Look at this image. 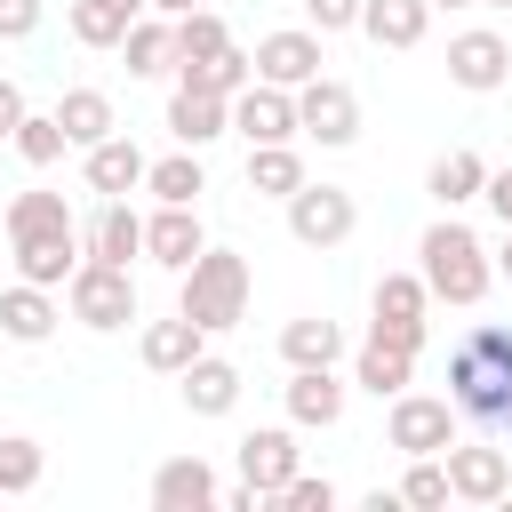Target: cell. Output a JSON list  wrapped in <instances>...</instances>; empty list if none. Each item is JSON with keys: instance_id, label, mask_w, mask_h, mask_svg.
Returning <instances> with one entry per match:
<instances>
[{"instance_id": "cell-27", "label": "cell", "mask_w": 512, "mask_h": 512, "mask_svg": "<svg viewBox=\"0 0 512 512\" xmlns=\"http://www.w3.org/2000/svg\"><path fill=\"white\" fill-rule=\"evenodd\" d=\"M120 56H128V80H160V72H176V16H136L128 24V40H120Z\"/></svg>"}, {"instance_id": "cell-17", "label": "cell", "mask_w": 512, "mask_h": 512, "mask_svg": "<svg viewBox=\"0 0 512 512\" xmlns=\"http://www.w3.org/2000/svg\"><path fill=\"white\" fill-rule=\"evenodd\" d=\"M144 168H152V160H144V152H136V136H120V128H112L104 144H88V152H80V176H88V192H96V200H128V192L144 184Z\"/></svg>"}, {"instance_id": "cell-19", "label": "cell", "mask_w": 512, "mask_h": 512, "mask_svg": "<svg viewBox=\"0 0 512 512\" xmlns=\"http://www.w3.org/2000/svg\"><path fill=\"white\" fill-rule=\"evenodd\" d=\"M168 136L176 144H216V136H232V96H208V88H168Z\"/></svg>"}, {"instance_id": "cell-47", "label": "cell", "mask_w": 512, "mask_h": 512, "mask_svg": "<svg viewBox=\"0 0 512 512\" xmlns=\"http://www.w3.org/2000/svg\"><path fill=\"white\" fill-rule=\"evenodd\" d=\"M480 8H512V0H480Z\"/></svg>"}, {"instance_id": "cell-2", "label": "cell", "mask_w": 512, "mask_h": 512, "mask_svg": "<svg viewBox=\"0 0 512 512\" xmlns=\"http://www.w3.org/2000/svg\"><path fill=\"white\" fill-rule=\"evenodd\" d=\"M416 272H424V288H432V304H456V312H472L488 288H496V248L456 216V208H440L432 224H424V240H416Z\"/></svg>"}, {"instance_id": "cell-40", "label": "cell", "mask_w": 512, "mask_h": 512, "mask_svg": "<svg viewBox=\"0 0 512 512\" xmlns=\"http://www.w3.org/2000/svg\"><path fill=\"white\" fill-rule=\"evenodd\" d=\"M304 24L328 40V32H360V0H304Z\"/></svg>"}, {"instance_id": "cell-35", "label": "cell", "mask_w": 512, "mask_h": 512, "mask_svg": "<svg viewBox=\"0 0 512 512\" xmlns=\"http://www.w3.org/2000/svg\"><path fill=\"white\" fill-rule=\"evenodd\" d=\"M48 472V448L32 432H0V496H32Z\"/></svg>"}, {"instance_id": "cell-15", "label": "cell", "mask_w": 512, "mask_h": 512, "mask_svg": "<svg viewBox=\"0 0 512 512\" xmlns=\"http://www.w3.org/2000/svg\"><path fill=\"white\" fill-rule=\"evenodd\" d=\"M136 352H144L152 376H184V368L208 352V328H200L192 312H168V320H144V328H136Z\"/></svg>"}, {"instance_id": "cell-18", "label": "cell", "mask_w": 512, "mask_h": 512, "mask_svg": "<svg viewBox=\"0 0 512 512\" xmlns=\"http://www.w3.org/2000/svg\"><path fill=\"white\" fill-rule=\"evenodd\" d=\"M216 496H224V480H216L208 456H168L152 472V512H208Z\"/></svg>"}, {"instance_id": "cell-32", "label": "cell", "mask_w": 512, "mask_h": 512, "mask_svg": "<svg viewBox=\"0 0 512 512\" xmlns=\"http://www.w3.org/2000/svg\"><path fill=\"white\" fill-rule=\"evenodd\" d=\"M56 120H64V136L88 152V144H104L112 128H120V112H112V96L104 88H64L56 96Z\"/></svg>"}, {"instance_id": "cell-21", "label": "cell", "mask_w": 512, "mask_h": 512, "mask_svg": "<svg viewBox=\"0 0 512 512\" xmlns=\"http://www.w3.org/2000/svg\"><path fill=\"white\" fill-rule=\"evenodd\" d=\"M56 320H64L56 288H40V280L0 288V336H8V344H48V336H56Z\"/></svg>"}, {"instance_id": "cell-5", "label": "cell", "mask_w": 512, "mask_h": 512, "mask_svg": "<svg viewBox=\"0 0 512 512\" xmlns=\"http://www.w3.org/2000/svg\"><path fill=\"white\" fill-rule=\"evenodd\" d=\"M64 304H72V320H80V328L112 336V328H128V320H136V280H128V264L80 256V272L64 280Z\"/></svg>"}, {"instance_id": "cell-7", "label": "cell", "mask_w": 512, "mask_h": 512, "mask_svg": "<svg viewBox=\"0 0 512 512\" xmlns=\"http://www.w3.org/2000/svg\"><path fill=\"white\" fill-rule=\"evenodd\" d=\"M368 312H376V320H368L376 336L424 352V336H432V288H424V272H384V280L368 288Z\"/></svg>"}, {"instance_id": "cell-34", "label": "cell", "mask_w": 512, "mask_h": 512, "mask_svg": "<svg viewBox=\"0 0 512 512\" xmlns=\"http://www.w3.org/2000/svg\"><path fill=\"white\" fill-rule=\"evenodd\" d=\"M184 88H208V96H240L256 80V48H216L208 64H176Z\"/></svg>"}, {"instance_id": "cell-8", "label": "cell", "mask_w": 512, "mask_h": 512, "mask_svg": "<svg viewBox=\"0 0 512 512\" xmlns=\"http://www.w3.org/2000/svg\"><path fill=\"white\" fill-rule=\"evenodd\" d=\"M448 488H456V504H504L512 496V456L496 448V432H480V440H448Z\"/></svg>"}, {"instance_id": "cell-23", "label": "cell", "mask_w": 512, "mask_h": 512, "mask_svg": "<svg viewBox=\"0 0 512 512\" xmlns=\"http://www.w3.org/2000/svg\"><path fill=\"white\" fill-rule=\"evenodd\" d=\"M16 248V280H40V288H64L72 272H80V224L72 232H40V240H8Z\"/></svg>"}, {"instance_id": "cell-43", "label": "cell", "mask_w": 512, "mask_h": 512, "mask_svg": "<svg viewBox=\"0 0 512 512\" xmlns=\"http://www.w3.org/2000/svg\"><path fill=\"white\" fill-rule=\"evenodd\" d=\"M24 112H32V104H24V88L0 72V136H16V120H24Z\"/></svg>"}, {"instance_id": "cell-1", "label": "cell", "mask_w": 512, "mask_h": 512, "mask_svg": "<svg viewBox=\"0 0 512 512\" xmlns=\"http://www.w3.org/2000/svg\"><path fill=\"white\" fill-rule=\"evenodd\" d=\"M448 400L472 432H512V328L504 320H480L448 344Z\"/></svg>"}, {"instance_id": "cell-11", "label": "cell", "mask_w": 512, "mask_h": 512, "mask_svg": "<svg viewBox=\"0 0 512 512\" xmlns=\"http://www.w3.org/2000/svg\"><path fill=\"white\" fill-rule=\"evenodd\" d=\"M296 472H304L296 424H256V432H240V480H256L264 496H280Z\"/></svg>"}, {"instance_id": "cell-42", "label": "cell", "mask_w": 512, "mask_h": 512, "mask_svg": "<svg viewBox=\"0 0 512 512\" xmlns=\"http://www.w3.org/2000/svg\"><path fill=\"white\" fill-rule=\"evenodd\" d=\"M480 200H488V216H496V224H512V168H488Z\"/></svg>"}, {"instance_id": "cell-13", "label": "cell", "mask_w": 512, "mask_h": 512, "mask_svg": "<svg viewBox=\"0 0 512 512\" xmlns=\"http://www.w3.org/2000/svg\"><path fill=\"white\" fill-rule=\"evenodd\" d=\"M232 136H248V144H288V136H296V88L248 80V88L232 96Z\"/></svg>"}, {"instance_id": "cell-24", "label": "cell", "mask_w": 512, "mask_h": 512, "mask_svg": "<svg viewBox=\"0 0 512 512\" xmlns=\"http://www.w3.org/2000/svg\"><path fill=\"white\" fill-rule=\"evenodd\" d=\"M136 16H152V0H72V8H64V32H72L80 48H120Z\"/></svg>"}, {"instance_id": "cell-16", "label": "cell", "mask_w": 512, "mask_h": 512, "mask_svg": "<svg viewBox=\"0 0 512 512\" xmlns=\"http://www.w3.org/2000/svg\"><path fill=\"white\" fill-rule=\"evenodd\" d=\"M280 400H288V424H304V432H328V424L344 416V400H352V384H344L336 368H288V384H280Z\"/></svg>"}, {"instance_id": "cell-10", "label": "cell", "mask_w": 512, "mask_h": 512, "mask_svg": "<svg viewBox=\"0 0 512 512\" xmlns=\"http://www.w3.org/2000/svg\"><path fill=\"white\" fill-rule=\"evenodd\" d=\"M448 80H456L464 96H496V88L512 80V40H504L496 24L456 32V40H448Z\"/></svg>"}, {"instance_id": "cell-6", "label": "cell", "mask_w": 512, "mask_h": 512, "mask_svg": "<svg viewBox=\"0 0 512 512\" xmlns=\"http://www.w3.org/2000/svg\"><path fill=\"white\" fill-rule=\"evenodd\" d=\"M280 208H288V240H296V248H344V240L360 232V200H352L344 184H312V176H304Z\"/></svg>"}, {"instance_id": "cell-41", "label": "cell", "mask_w": 512, "mask_h": 512, "mask_svg": "<svg viewBox=\"0 0 512 512\" xmlns=\"http://www.w3.org/2000/svg\"><path fill=\"white\" fill-rule=\"evenodd\" d=\"M48 16V0H0V40H32Z\"/></svg>"}, {"instance_id": "cell-26", "label": "cell", "mask_w": 512, "mask_h": 512, "mask_svg": "<svg viewBox=\"0 0 512 512\" xmlns=\"http://www.w3.org/2000/svg\"><path fill=\"white\" fill-rule=\"evenodd\" d=\"M176 384H184V408H192V416H232V408H240V368H232L224 352H200Z\"/></svg>"}, {"instance_id": "cell-37", "label": "cell", "mask_w": 512, "mask_h": 512, "mask_svg": "<svg viewBox=\"0 0 512 512\" xmlns=\"http://www.w3.org/2000/svg\"><path fill=\"white\" fill-rule=\"evenodd\" d=\"M8 144H16V152H24V160H32V168H56V160H64V144H72V136H64V120H56V104H48V112H24V120H16V136H8Z\"/></svg>"}, {"instance_id": "cell-9", "label": "cell", "mask_w": 512, "mask_h": 512, "mask_svg": "<svg viewBox=\"0 0 512 512\" xmlns=\"http://www.w3.org/2000/svg\"><path fill=\"white\" fill-rule=\"evenodd\" d=\"M296 136H312V144H328V152H344L352 136H360V96L344 88V80H304L296 88Z\"/></svg>"}, {"instance_id": "cell-31", "label": "cell", "mask_w": 512, "mask_h": 512, "mask_svg": "<svg viewBox=\"0 0 512 512\" xmlns=\"http://www.w3.org/2000/svg\"><path fill=\"white\" fill-rule=\"evenodd\" d=\"M240 176H248L256 200H288V192L304 184V152H296V136H288V144H248V168H240Z\"/></svg>"}, {"instance_id": "cell-4", "label": "cell", "mask_w": 512, "mask_h": 512, "mask_svg": "<svg viewBox=\"0 0 512 512\" xmlns=\"http://www.w3.org/2000/svg\"><path fill=\"white\" fill-rule=\"evenodd\" d=\"M384 440L400 448V456H448V440H464V416H456V400L448 392H392V408H384Z\"/></svg>"}, {"instance_id": "cell-33", "label": "cell", "mask_w": 512, "mask_h": 512, "mask_svg": "<svg viewBox=\"0 0 512 512\" xmlns=\"http://www.w3.org/2000/svg\"><path fill=\"white\" fill-rule=\"evenodd\" d=\"M144 192H152V200H176V208H200V192H208L200 152H192V144H176L168 160H152V168H144Z\"/></svg>"}, {"instance_id": "cell-14", "label": "cell", "mask_w": 512, "mask_h": 512, "mask_svg": "<svg viewBox=\"0 0 512 512\" xmlns=\"http://www.w3.org/2000/svg\"><path fill=\"white\" fill-rule=\"evenodd\" d=\"M200 248H208V232H200V208L152 200V216H144V256H152L160 272H184V264H192Z\"/></svg>"}, {"instance_id": "cell-38", "label": "cell", "mask_w": 512, "mask_h": 512, "mask_svg": "<svg viewBox=\"0 0 512 512\" xmlns=\"http://www.w3.org/2000/svg\"><path fill=\"white\" fill-rule=\"evenodd\" d=\"M456 488H448V464L440 456H408V472H400V504H416V512H440Z\"/></svg>"}, {"instance_id": "cell-20", "label": "cell", "mask_w": 512, "mask_h": 512, "mask_svg": "<svg viewBox=\"0 0 512 512\" xmlns=\"http://www.w3.org/2000/svg\"><path fill=\"white\" fill-rule=\"evenodd\" d=\"M352 384L360 392H376V400H392V392H408L416 384V344H392V336H360V352H352Z\"/></svg>"}, {"instance_id": "cell-28", "label": "cell", "mask_w": 512, "mask_h": 512, "mask_svg": "<svg viewBox=\"0 0 512 512\" xmlns=\"http://www.w3.org/2000/svg\"><path fill=\"white\" fill-rule=\"evenodd\" d=\"M480 184H488V160H480L472 144H448V152L424 168V192H432L440 208H472V200H480Z\"/></svg>"}, {"instance_id": "cell-25", "label": "cell", "mask_w": 512, "mask_h": 512, "mask_svg": "<svg viewBox=\"0 0 512 512\" xmlns=\"http://www.w3.org/2000/svg\"><path fill=\"white\" fill-rule=\"evenodd\" d=\"M352 344H344V328L328 320V312H296L288 328H280V360L288 368H336Z\"/></svg>"}, {"instance_id": "cell-39", "label": "cell", "mask_w": 512, "mask_h": 512, "mask_svg": "<svg viewBox=\"0 0 512 512\" xmlns=\"http://www.w3.org/2000/svg\"><path fill=\"white\" fill-rule=\"evenodd\" d=\"M280 512H336V480H312V472H296L280 496H272Z\"/></svg>"}, {"instance_id": "cell-12", "label": "cell", "mask_w": 512, "mask_h": 512, "mask_svg": "<svg viewBox=\"0 0 512 512\" xmlns=\"http://www.w3.org/2000/svg\"><path fill=\"white\" fill-rule=\"evenodd\" d=\"M320 32L312 24H288V32H264L256 40V80H272V88H304V80H320Z\"/></svg>"}, {"instance_id": "cell-30", "label": "cell", "mask_w": 512, "mask_h": 512, "mask_svg": "<svg viewBox=\"0 0 512 512\" xmlns=\"http://www.w3.org/2000/svg\"><path fill=\"white\" fill-rule=\"evenodd\" d=\"M0 232H8V240H40V232H72V200H64V192H48V184H32V192H16V200L0 208Z\"/></svg>"}, {"instance_id": "cell-36", "label": "cell", "mask_w": 512, "mask_h": 512, "mask_svg": "<svg viewBox=\"0 0 512 512\" xmlns=\"http://www.w3.org/2000/svg\"><path fill=\"white\" fill-rule=\"evenodd\" d=\"M216 48H232L224 16H216V8H184V16H176V64H208Z\"/></svg>"}, {"instance_id": "cell-45", "label": "cell", "mask_w": 512, "mask_h": 512, "mask_svg": "<svg viewBox=\"0 0 512 512\" xmlns=\"http://www.w3.org/2000/svg\"><path fill=\"white\" fill-rule=\"evenodd\" d=\"M160 16H184V8H208V0H152Z\"/></svg>"}, {"instance_id": "cell-22", "label": "cell", "mask_w": 512, "mask_h": 512, "mask_svg": "<svg viewBox=\"0 0 512 512\" xmlns=\"http://www.w3.org/2000/svg\"><path fill=\"white\" fill-rule=\"evenodd\" d=\"M80 248L104 264H128V256H144V216L128 200H96V216L80 224Z\"/></svg>"}, {"instance_id": "cell-46", "label": "cell", "mask_w": 512, "mask_h": 512, "mask_svg": "<svg viewBox=\"0 0 512 512\" xmlns=\"http://www.w3.org/2000/svg\"><path fill=\"white\" fill-rule=\"evenodd\" d=\"M440 8H480V0H432V16H440Z\"/></svg>"}, {"instance_id": "cell-3", "label": "cell", "mask_w": 512, "mask_h": 512, "mask_svg": "<svg viewBox=\"0 0 512 512\" xmlns=\"http://www.w3.org/2000/svg\"><path fill=\"white\" fill-rule=\"evenodd\" d=\"M248 288H256V272H248L240 248H200V256L176 272V312H192L208 336H224V328L248 320Z\"/></svg>"}, {"instance_id": "cell-44", "label": "cell", "mask_w": 512, "mask_h": 512, "mask_svg": "<svg viewBox=\"0 0 512 512\" xmlns=\"http://www.w3.org/2000/svg\"><path fill=\"white\" fill-rule=\"evenodd\" d=\"M496 280H512V224H504V240H496Z\"/></svg>"}, {"instance_id": "cell-29", "label": "cell", "mask_w": 512, "mask_h": 512, "mask_svg": "<svg viewBox=\"0 0 512 512\" xmlns=\"http://www.w3.org/2000/svg\"><path fill=\"white\" fill-rule=\"evenodd\" d=\"M360 32L376 48H416L432 32V0H360Z\"/></svg>"}]
</instances>
